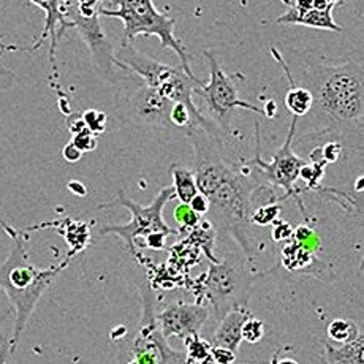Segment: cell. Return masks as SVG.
Returning a JSON list of instances; mask_svg holds the SVG:
<instances>
[{"instance_id": "cell-3", "label": "cell", "mask_w": 364, "mask_h": 364, "mask_svg": "<svg viewBox=\"0 0 364 364\" xmlns=\"http://www.w3.org/2000/svg\"><path fill=\"white\" fill-rule=\"evenodd\" d=\"M0 227L11 237L13 242L9 257L0 264V289L5 291L15 309V326H13V334L9 342V353L13 355L16 352L21 336H23L27 321L32 317L40 298L50 289L60 272L67 268L72 258L67 257L64 262L54 264L51 268H37L31 263L29 254H27V241H29L27 233L16 232L4 220H0Z\"/></svg>"}, {"instance_id": "cell-41", "label": "cell", "mask_w": 364, "mask_h": 364, "mask_svg": "<svg viewBox=\"0 0 364 364\" xmlns=\"http://www.w3.org/2000/svg\"><path fill=\"white\" fill-rule=\"evenodd\" d=\"M198 364H219V363H215V361L213 360V356H211V353H209V356H206V358H205V360H203V361H200Z\"/></svg>"}, {"instance_id": "cell-17", "label": "cell", "mask_w": 364, "mask_h": 364, "mask_svg": "<svg viewBox=\"0 0 364 364\" xmlns=\"http://www.w3.org/2000/svg\"><path fill=\"white\" fill-rule=\"evenodd\" d=\"M271 54L274 55V59L282 65L287 78H289V81H290V89H289V92H287L285 102H284L287 111H289L293 117H298V119L306 116V114H309L312 109V105H314V97L311 94V90L304 86H299V84L293 81L289 68H287L285 62H284V58L274 46H271Z\"/></svg>"}, {"instance_id": "cell-4", "label": "cell", "mask_w": 364, "mask_h": 364, "mask_svg": "<svg viewBox=\"0 0 364 364\" xmlns=\"http://www.w3.org/2000/svg\"><path fill=\"white\" fill-rule=\"evenodd\" d=\"M114 65L138 75L143 80L144 86L156 90L164 99L173 103H184L195 119L193 127L217 133L213 122L201 113L193 102L195 89L203 81L191 78L182 67L165 65L162 62L154 60L139 53L129 41H122L121 48L114 53Z\"/></svg>"}, {"instance_id": "cell-1", "label": "cell", "mask_w": 364, "mask_h": 364, "mask_svg": "<svg viewBox=\"0 0 364 364\" xmlns=\"http://www.w3.org/2000/svg\"><path fill=\"white\" fill-rule=\"evenodd\" d=\"M187 136L193 144V173L198 192L209 201L205 219L213 223L217 235L230 236L237 242L247 262H254L264 250L257 241L250 217L255 211V195L264 181L247 162L241 168L223 157V143L215 132L200 127H187Z\"/></svg>"}, {"instance_id": "cell-11", "label": "cell", "mask_w": 364, "mask_h": 364, "mask_svg": "<svg viewBox=\"0 0 364 364\" xmlns=\"http://www.w3.org/2000/svg\"><path fill=\"white\" fill-rule=\"evenodd\" d=\"M65 16L72 23L73 29L80 32L84 43L87 45L90 54H92L94 65L105 78H113V65H114V53L111 48L109 40L105 33L100 16L82 18L75 9V0H68Z\"/></svg>"}, {"instance_id": "cell-25", "label": "cell", "mask_w": 364, "mask_h": 364, "mask_svg": "<svg viewBox=\"0 0 364 364\" xmlns=\"http://www.w3.org/2000/svg\"><path fill=\"white\" fill-rule=\"evenodd\" d=\"M81 117H82L84 124H86L87 130L92 132L95 136H100L105 132H107L108 117H107V113H103V111L89 108L84 111V113H81Z\"/></svg>"}, {"instance_id": "cell-8", "label": "cell", "mask_w": 364, "mask_h": 364, "mask_svg": "<svg viewBox=\"0 0 364 364\" xmlns=\"http://www.w3.org/2000/svg\"><path fill=\"white\" fill-rule=\"evenodd\" d=\"M205 58L209 64V81L197 86L195 94H198L205 102L213 122L223 135L230 136L232 135V117L236 109L242 108L257 114H263V111L255 105L244 102L240 97V82L246 80L244 75H228L220 65L219 59L215 58L214 51H205Z\"/></svg>"}, {"instance_id": "cell-20", "label": "cell", "mask_w": 364, "mask_h": 364, "mask_svg": "<svg viewBox=\"0 0 364 364\" xmlns=\"http://www.w3.org/2000/svg\"><path fill=\"white\" fill-rule=\"evenodd\" d=\"M171 176H173V191L174 198H178L181 203L188 205L191 200L198 193L197 179H195V173L191 168H186L179 164H174L171 168Z\"/></svg>"}, {"instance_id": "cell-29", "label": "cell", "mask_w": 364, "mask_h": 364, "mask_svg": "<svg viewBox=\"0 0 364 364\" xmlns=\"http://www.w3.org/2000/svg\"><path fill=\"white\" fill-rule=\"evenodd\" d=\"M103 0H75V9L82 18L100 16Z\"/></svg>"}, {"instance_id": "cell-37", "label": "cell", "mask_w": 364, "mask_h": 364, "mask_svg": "<svg viewBox=\"0 0 364 364\" xmlns=\"http://www.w3.org/2000/svg\"><path fill=\"white\" fill-rule=\"evenodd\" d=\"M67 188L70 191V193L75 195V197L82 198V197H86V195H87V187L80 181H70L67 184Z\"/></svg>"}, {"instance_id": "cell-31", "label": "cell", "mask_w": 364, "mask_h": 364, "mask_svg": "<svg viewBox=\"0 0 364 364\" xmlns=\"http://www.w3.org/2000/svg\"><path fill=\"white\" fill-rule=\"evenodd\" d=\"M0 46H2V50H0V55H2V53L5 51V45L0 43ZM16 82H18L16 73L13 72V70L0 64V92H2V90H9L11 87H15Z\"/></svg>"}, {"instance_id": "cell-21", "label": "cell", "mask_w": 364, "mask_h": 364, "mask_svg": "<svg viewBox=\"0 0 364 364\" xmlns=\"http://www.w3.org/2000/svg\"><path fill=\"white\" fill-rule=\"evenodd\" d=\"M361 334V328L355 320L350 318H334L326 328V338L331 342H338L339 346L350 344Z\"/></svg>"}, {"instance_id": "cell-22", "label": "cell", "mask_w": 364, "mask_h": 364, "mask_svg": "<svg viewBox=\"0 0 364 364\" xmlns=\"http://www.w3.org/2000/svg\"><path fill=\"white\" fill-rule=\"evenodd\" d=\"M186 347V364H198L211 353L213 344L206 339H201L200 334H191L182 341Z\"/></svg>"}, {"instance_id": "cell-7", "label": "cell", "mask_w": 364, "mask_h": 364, "mask_svg": "<svg viewBox=\"0 0 364 364\" xmlns=\"http://www.w3.org/2000/svg\"><path fill=\"white\" fill-rule=\"evenodd\" d=\"M174 198V191L173 186H168L160 188V192L157 193V197L154 198V201L148 206L139 205V203L130 200L127 195H125L122 191L117 193V198L111 203H107V205L99 206V209H109V208H116V206H122L127 208L132 219L129 223L125 225H103L100 228V235H116L121 237V240L125 242L129 252L133 257H138V250H136V244L139 241H143L144 237H148L152 233H164L166 236H179L178 230L171 228L164 219V209L166 206V203H170Z\"/></svg>"}, {"instance_id": "cell-2", "label": "cell", "mask_w": 364, "mask_h": 364, "mask_svg": "<svg viewBox=\"0 0 364 364\" xmlns=\"http://www.w3.org/2000/svg\"><path fill=\"white\" fill-rule=\"evenodd\" d=\"M363 64L360 60L321 62L309 72V84L304 87L314 97L312 109L325 124L318 135L339 133L346 138L350 133L361 136L363 132ZM311 109V111H312Z\"/></svg>"}, {"instance_id": "cell-14", "label": "cell", "mask_w": 364, "mask_h": 364, "mask_svg": "<svg viewBox=\"0 0 364 364\" xmlns=\"http://www.w3.org/2000/svg\"><path fill=\"white\" fill-rule=\"evenodd\" d=\"M281 263L285 269L291 272H299V274H309L326 281L328 277H333L331 268L325 262L314 254V250L306 247L304 244L290 237L289 242L285 244L281 255Z\"/></svg>"}, {"instance_id": "cell-19", "label": "cell", "mask_w": 364, "mask_h": 364, "mask_svg": "<svg viewBox=\"0 0 364 364\" xmlns=\"http://www.w3.org/2000/svg\"><path fill=\"white\" fill-rule=\"evenodd\" d=\"M182 237H184V241L191 244V246L201 250L203 254L208 257V260H211V263L219 262V258L214 255L217 232L213 223L205 219V217L198 222L197 227H193L191 232H187Z\"/></svg>"}, {"instance_id": "cell-6", "label": "cell", "mask_w": 364, "mask_h": 364, "mask_svg": "<svg viewBox=\"0 0 364 364\" xmlns=\"http://www.w3.org/2000/svg\"><path fill=\"white\" fill-rule=\"evenodd\" d=\"M100 16L122 21V41L132 43L139 35L157 37L165 50H171L178 55L184 72L191 78H197L191 68V55L186 50V45L174 33L176 19L170 18L166 13H160L152 0H108V5L100 9Z\"/></svg>"}, {"instance_id": "cell-9", "label": "cell", "mask_w": 364, "mask_h": 364, "mask_svg": "<svg viewBox=\"0 0 364 364\" xmlns=\"http://www.w3.org/2000/svg\"><path fill=\"white\" fill-rule=\"evenodd\" d=\"M296 127H298V117H291L289 135H287V139L282 144V148L272 156L271 162H264L260 156V124L255 122V139H257L255 157L252 160H247V164L255 168L257 173L260 174V178L264 179L266 184L271 187L282 188L285 193L282 197H279V201L282 203L289 198H295L301 213H303L304 220L309 222V214H307L304 203L301 200V191L295 187V182L299 179L301 168L307 164L304 159L296 156L291 148L296 136Z\"/></svg>"}, {"instance_id": "cell-38", "label": "cell", "mask_w": 364, "mask_h": 364, "mask_svg": "<svg viewBox=\"0 0 364 364\" xmlns=\"http://www.w3.org/2000/svg\"><path fill=\"white\" fill-rule=\"evenodd\" d=\"M262 111H263V114L268 117V119L276 117V114H277V105H276V102L274 100H269L268 103H266V107Z\"/></svg>"}, {"instance_id": "cell-34", "label": "cell", "mask_w": 364, "mask_h": 364, "mask_svg": "<svg viewBox=\"0 0 364 364\" xmlns=\"http://www.w3.org/2000/svg\"><path fill=\"white\" fill-rule=\"evenodd\" d=\"M211 356L215 363L219 364H235L237 353L232 352V350L223 348V347H214L211 348Z\"/></svg>"}, {"instance_id": "cell-40", "label": "cell", "mask_w": 364, "mask_h": 364, "mask_svg": "<svg viewBox=\"0 0 364 364\" xmlns=\"http://www.w3.org/2000/svg\"><path fill=\"white\" fill-rule=\"evenodd\" d=\"M4 321H5V315L2 314V315H0V328H2ZM0 364H5V355L2 352H0Z\"/></svg>"}, {"instance_id": "cell-35", "label": "cell", "mask_w": 364, "mask_h": 364, "mask_svg": "<svg viewBox=\"0 0 364 364\" xmlns=\"http://www.w3.org/2000/svg\"><path fill=\"white\" fill-rule=\"evenodd\" d=\"M188 206L192 208V211L195 214H198L200 217H206V214L209 213V201L203 193H197L195 197L188 203Z\"/></svg>"}, {"instance_id": "cell-24", "label": "cell", "mask_w": 364, "mask_h": 364, "mask_svg": "<svg viewBox=\"0 0 364 364\" xmlns=\"http://www.w3.org/2000/svg\"><path fill=\"white\" fill-rule=\"evenodd\" d=\"M201 219H203V217H200L198 214H195L192 211V208L186 205V203H179L176 209H174V220H176L178 225H179L178 232H179L181 237L184 236L187 232H191L193 227H197Z\"/></svg>"}, {"instance_id": "cell-33", "label": "cell", "mask_w": 364, "mask_h": 364, "mask_svg": "<svg viewBox=\"0 0 364 364\" xmlns=\"http://www.w3.org/2000/svg\"><path fill=\"white\" fill-rule=\"evenodd\" d=\"M321 157L326 164H336L341 159L342 154V144L338 141H330L325 146H321Z\"/></svg>"}, {"instance_id": "cell-13", "label": "cell", "mask_w": 364, "mask_h": 364, "mask_svg": "<svg viewBox=\"0 0 364 364\" xmlns=\"http://www.w3.org/2000/svg\"><path fill=\"white\" fill-rule=\"evenodd\" d=\"M173 102L160 97L156 90L148 86L139 87L132 100V114L135 116L136 121L156 125V127H173L170 121V111Z\"/></svg>"}, {"instance_id": "cell-5", "label": "cell", "mask_w": 364, "mask_h": 364, "mask_svg": "<svg viewBox=\"0 0 364 364\" xmlns=\"http://www.w3.org/2000/svg\"><path fill=\"white\" fill-rule=\"evenodd\" d=\"M250 262H237V260H219L211 263L205 274L195 281V296L198 303L205 298L213 307V314L215 320H220L223 315L236 307H247L249 299L252 296V290L258 279L271 274L277 271L279 266L271 268L269 271L254 272L249 269Z\"/></svg>"}, {"instance_id": "cell-26", "label": "cell", "mask_w": 364, "mask_h": 364, "mask_svg": "<svg viewBox=\"0 0 364 364\" xmlns=\"http://www.w3.org/2000/svg\"><path fill=\"white\" fill-rule=\"evenodd\" d=\"M241 336H242V341H246L247 344H258L264 336L263 321L252 315V317H249L246 321H244Z\"/></svg>"}, {"instance_id": "cell-30", "label": "cell", "mask_w": 364, "mask_h": 364, "mask_svg": "<svg viewBox=\"0 0 364 364\" xmlns=\"http://www.w3.org/2000/svg\"><path fill=\"white\" fill-rule=\"evenodd\" d=\"M293 228L289 222H284V220H276L272 223V228H271V237L274 242H281V241H289L291 235H293Z\"/></svg>"}, {"instance_id": "cell-39", "label": "cell", "mask_w": 364, "mask_h": 364, "mask_svg": "<svg viewBox=\"0 0 364 364\" xmlns=\"http://www.w3.org/2000/svg\"><path fill=\"white\" fill-rule=\"evenodd\" d=\"M281 350H282V347L277 350V352L274 353V356H272L271 364H299L298 361L291 360V358H281Z\"/></svg>"}, {"instance_id": "cell-16", "label": "cell", "mask_w": 364, "mask_h": 364, "mask_svg": "<svg viewBox=\"0 0 364 364\" xmlns=\"http://www.w3.org/2000/svg\"><path fill=\"white\" fill-rule=\"evenodd\" d=\"M89 223L86 222H78L73 219H62V220H55V222H45V223H38V225L29 227L26 230V233L35 232V230H43V228H55L58 232L64 236L65 242L68 244L70 252L68 255L70 258L76 257L81 254L82 250H86L90 242V230H89Z\"/></svg>"}, {"instance_id": "cell-23", "label": "cell", "mask_w": 364, "mask_h": 364, "mask_svg": "<svg viewBox=\"0 0 364 364\" xmlns=\"http://www.w3.org/2000/svg\"><path fill=\"white\" fill-rule=\"evenodd\" d=\"M282 211V203H269V205L258 206L254 213H252L250 222L254 227H269L274 223Z\"/></svg>"}, {"instance_id": "cell-15", "label": "cell", "mask_w": 364, "mask_h": 364, "mask_svg": "<svg viewBox=\"0 0 364 364\" xmlns=\"http://www.w3.org/2000/svg\"><path fill=\"white\" fill-rule=\"evenodd\" d=\"M249 317H252V312L247 307H236L227 312L223 317L219 320V326L215 328L214 338L211 344L214 347H223L232 350V352L237 353L240 352V346L242 342L241 330L244 321Z\"/></svg>"}, {"instance_id": "cell-27", "label": "cell", "mask_w": 364, "mask_h": 364, "mask_svg": "<svg viewBox=\"0 0 364 364\" xmlns=\"http://www.w3.org/2000/svg\"><path fill=\"white\" fill-rule=\"evenodd\" d=\"M170 121L173 127H181L187 129L195 125V119L184 103H173L171 111H170Z\"/></svg>"}, {"instance_id": "cell-36", "label": "cell", "mask_w": 364, "mask_h": 364, "mask_svg": "<svg viewBox=\"0 0 364 364\" xmlns=\"http://www.w3.org/2000/svg\"><path fill=\"white\" fill-rule=\"evenodd\" d=\"M62 157H64L68 164H78L82 159V152L76 148L72 141H68L64 146V149H62Z\"/></svg>"}, {"instance_id": "cell-10", "label": "cell", "mask_w": 364, "mask_h": 364, "mask_svg": "<svg viewBox=\"0 0 364 364\" xmlns=\"http://www.w3.org/2000/svg\"><path fill=\"white\" fill-rule=\"evenodd\" d=\"M33 5H37L38 9L45 11V27L41 31V35L35 43L27 48L26 51H37L40 46L45 43L46 38H51V46L50 53H48V59H50V82L51 87L58 92L59 99L62 97H67V94L62 90L59 86V68H58V58H55V53H58V45L60 38L64 37V33L68 29H73V26L65 16V9L68 0H29Z\"/></svg>"}, {"instance_id": "cell-12", "label": "cell", "mask_w": 364, "mask_h": 364, "mask_svg": "<svg viewBox=\"0 0 364 364\" xmlns=\"http://www.w3.org/2000/svg\"><path fill=\"white\" fill-rule=\"evenodd\" d=\"M209 314V307L201 303H173L156 315V323L166 341L170 338L184 341L187 336L200 334Z\"/></svg>"}, {"instance_id": "cell-28", "label": "cell", "mask_w": 364, "mask_h": 364, "mask_svg": "<svg viewBox=\"0 0 364 364\" xmlns=\"http://www.w3.org/2000/svg\"><path fill=\"white\" fill-rule=\"evenodd\" d=\"M99 136H95L92 132L89 130H82L80 133H76V135H72V141L76 148H78L82 154L84 152H92L97 149V146H99Z\"/></svg>"}, {"instance_id": "cell-18", "label": "cell", "mask_w": 364, "mask_h": 364, "mask_svg": "<svg viewBox=\"0 0 364 364\" xmlns=\"http://www.w3.org/2000/svg\"><path fill=\"white\" fill-rule=\"evenodd\" d=\"M326 364H364V334L350 344L333 347L330 341L323 342Z\"/></svg>"}, {"instance_id": "cell-32", "label": "cell", "mask_w": 364, "mask_h": 364, "mask_svg": "<svg viewBox=\"0 0 364 364\" xmlns=\"http://www.w3.org/2000/svg\"><path fill=\"white\" fill-rule=\"evenodd\" d=\"M166 235L164 233H152L148 237H144L143 241H139L136 244V250L138 247H146V249H151V250H165V241H166Z\"/></svg>"}]
</instances>
